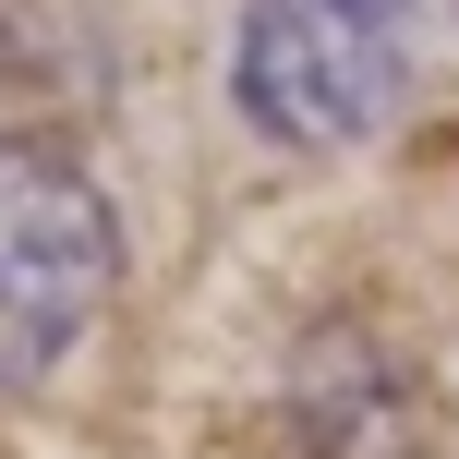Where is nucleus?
Listing matches in <instances>:
<instances>
[{
  "instance_id": "1",
  "label": "nucleus",
  "mask_w": 459,
  "mask_h": 459,
  "mask_svg": "<svg viewBox=\"0 0 459 459\" xmlns=\"http://www.w3.org/2000/svg\"><path fill=\"white\" fill-rule=\"evenodd\" d=\"M411 97V0H242L230 24V109L290 158L387 134Z\"/></svg>"
},
{
  "instance_id": "2",
  "label": "nucleus",
  "mask_w": 459,
  "mask_h": 459,
  "mask_svg": "<svg viewBox=\"0 0 459 459\" xmlns=\"http://www.w3.org/2000/svg\"><path fill=\"white\" fill-rule=\"evenodd\" d=\"M121 290V218L85 158L61 145H0V399L48 387Z\"/></svg>"
}]
</instances>
